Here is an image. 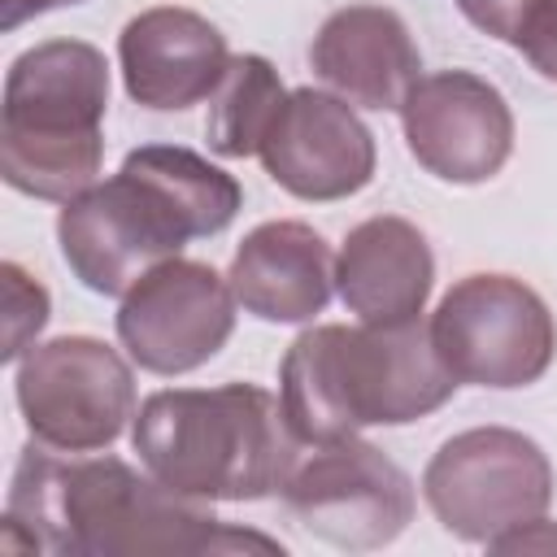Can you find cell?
Masks as SVG:
<instances>
[{
    "mask_svg": "<svg viewBox=\"0 0 557 557\" xmlns=\"http://www.w3.org/2000/svg\"><path fill=\"white\" fill-rule=\"evenodd\" d=\"M0 548L22 557L283 553L278 540L213 518L205 500L170 492L122 457H61L44 444L22 448L13 466Z\"/></svg>",
    "mask_w": 557,
    "mask_h": 557,
    "instance_id": "6da1fadb",
    "label": "cell"
},
{
    "mask_svg": "<svg viewBox=\"0 0 557 557\" xmlns=\"http://www.w3.org/2000/svg\"><path fill=\"white\" fill-rule=\"evenodd\" d=\"M244 209L235 174L178 144H144L122 170L91 183L57 213L70 274L96 296H126L148 270L191 239L222 235Z\"/></svg>",
    "mask_w": 557,
    "mask_h": 557,
    "instance_id": "7a4b0ae2",
    "label": "cell"
},
{
    "mask_svg": "<svg viewBox=\"0 0 557 557\" xmlns=\"http://www.w3.org/2000/svg\"><path fill=\"white\" fill-rule=\"evenodd\" d=\"M457 387L422 318L400 326L322 322L300 331L278 361V400L300 444L418 422Z\"/></svg>",
    "mask_w": 557,
    "mask_h": 557,
    "instance_id": "3957f363",
    "label": "cell"
},
{
    "mask_svg": "<svg viewBox=\"0 0 557 557\" xmlns=\"http://www.w3.org/2000/svg\"><path fill=\"white\" fill-rule=\"evenodd\" d=\"M131 448L170 492L244 505L278 496L305 444L278 396L257 383H222L152 392L131 418Z\"/></svg>",
    "mask_w": 557,
    "mask_h": 557,
    "instance_id": "277c9868",
    "label": "cell"
},
{
    "mask_svg": "<svg viewBox=\"0 0 557 557\" xmlns=\"http://www.w3.org/2000/svg\"><path fill=\"white\" fill-rule=\"evenodd\" d=\"M109 61L87 39H44L13 57L0 109V174L13 191L65 205L104 161Z\"/></svg>",
    "mask_w": 557,
    "mask_h": 557,
    "instance_id": "5b68a950",
    "label": "cell"
},
{
    "mask_svg": "<svg viewBox=\"0 0 557 557\" xmlns=\"http://www.w3.org/2000/svg\"><path fill=\"white\" fill-rule=\"evenodd\" d=\"M422 496L448 535L487 548L505 531L548 513L553 461L513 426H470L431 453Z\"/></svg>",
    "mask_w": 557,
    "mask_h": 557,
    "instance_id": "8992f818",
    "label": "cell"
},
{
    "mask_svg": "<svg viewBox=\"0 0 557 557\" xmlns=\"http://www.w3.org/2000/svg\"><path fill=\"white\" fill-rule=\"evenodd\" d=\"M426 326L457 383L492 392L540 383L557 357V318L548 300L513 274L457 278Z\"/></svg>",
    "mask_w": 557,
    "mask_h": 557,
    "instance_id": "52a82bcc",
    "label": "cell"
},
{
    "mask_svg": "<svg viewBox=\"0 0 557 557\" xmlns=\"http://www.w3.org/2000/svg\"><path fill=\"white\" fill-rule=\"evenodd\" d=\"M287 513L344 553L387 548L413 522V479L370 440L305 444L278 487Z\"/></svg>",
    "mask_w": 557,
    "mask_h": 557,
    "instance_id": "ba28073f",
    "label": "cell"
},
{
    "mask_svg": "<svg viewBox=\"0 0 557 557\" xmlns=\"http://www.w3.org/2000/svg\"><path fill=\"white\" fill-rule=\"evenodd\" d=\"M13 392L30 440L57 453H100L135 418L131 361L96 335L30 344Z\"/></svg>",
    "mask_w": 557,
    "mask_h": 557,
    "instance_id": "9c48e42d",
    "label": "cell"
},
{
    "mask_svg": "<svg viewBox=\"0 0 557 557\" xmlns=\"http://www.w3.org/2000/svg\"><path fill=\"white\" fill-rule=\"evenodd\" d=\"M235 305L231 278H222L209 261L170 257L122 296L113 326L139 370L174 379L200 370L226 348Z\"/></svg>",
    "mask_w": 557,
    "mask_h": 557,
    "instance_id": "30bf717a",
    "label": "cell"
},
{
    "mask_svg": "<svg viewBox=\"0 0 557 557\" xmlns=\"http://www.w3.org/2000/svg\"><path fill=\"white\" fill-rule=\"evenodd\" d=\"M409 157L440 183L474 187L513 157V109L496 83L474 70H435L400 104Z\"/></svg>",
    "mask_w": 557,
    "mask_h": 557,
    "instance_id": "8fae6325",
    "label": "cell"
},
{
    "mask_svg": "<svg viewBox=\"0 0 557 557\" xmlns=\"http://www.w3.org/2000/svg\"><path fill=\"white\" fill-rule=\"evenodd\" d=\"M257 157L287 196L309 205L357 196L379 165L374 135L357 109L344 96L318 87L287 91Z\"/></svg>",
    "mask_w": 557,
    "mask_h": 557,
    "instance_id": "7c38bea8",
    "label": "cell"
},
{
    "mask_svg": "<svg viewBox=\"0 0 557 557\" xmlns=\"http://www.w3.org/2000/svg\"><path fill=\"white\" fill-rule=\"evenodd\" d=\"M117 65L135 104L152 113H178L222 87L231 48L205 13L183 4H157L122 26Z\"/></svg>",
    "mask_w": 557,
    "mask_h": 557,
    "instance_id": "4fadbf2b",
    "label": "cell"
},
{
    "mask_svg": "<svg viewBox=\"0 0 557 557\" xmlns=\"http://www.w3.org/2000/svg\"><path fill=\"white\" fill-rule=\"evenodd\" d=\"M309 65L352 109H374V113L387 109L400 113L405 96L422 78V52L405 17L387 4L335 9L309 44Z\"/></svg>",
    "mask_w": 557,
    "mask_h": 557,
    "instance_id": "5bb4252c",
    "label": "cell"
},
{
    "mask_svg": "<svg viewBox=\"0 0 557 557\" xmlns=\"http://www.w3.org/2000/svg\"><path fill=\"white\" fill-rule=\"evenodd\" d=\"M435 287V252L426 235L396 213L357 222L335 257V292L357 322H418Z\"/></svg>",
    "mask_w": 557,
    "mask_h": 557,
    "instance_id": "9a60e30c",
    "label": "cell"
},
{
    "mask_svg": "<svg viewBox=\"0 0 557 557\" xmlns=\"http://www.w3.org/2000/svg\"><path fill=\"white\" fill-rule=\"evenodd\" d=\"M226 278L244 313L274 326H300L331 305L335 257L309 222L278 218L252 226L239 239Z\"/></svg>",
    "mask_w": 557,
    "mask_h": 557,
    "instance_id": "2e32d148",
    "label": "cell"
},
{
    "mask_svg": "<svg viewBox=\"0 0 557 557\" xmlns=\"http://www.w3.org/2000/svg\"><path fill=\"white\" fill-rule=\"evenodd\" d=\"M209 100H213L209 122H205L209 148L226 161H244L261 152L270 122L287 100V87L261 52H239L231 57L226 78Z\"/></svg>",
    "mask_w": 557,
    "mask_h": 557,
    "instance_id": "e0dca14e",
    "label": "cell"
},
{
    "mask_svg": "<svg viewBox=\"0 0 557 557\" xmlns=\"http://www.w3.org/2000/svg\"><path fill=\"white\" fill-rule=\"evenodd\" d=\"M0 278H4V348H0V357L22 361L35 344V335L48 326L52 300H48V287L39 278H30L17 261H4Z\"/></svg>",
    "mask_w": 557,
    "mask_h": 557,
    "instance_id": "ac0fdd59",
    "label": "cell"
},
{
    "mask_svg": "<svg viewBox=\"0 0 557 557\" xmlns=\"http://www.w3.org/2000/svg\"><path fill=\"white\" fill-rule=\"evenodd\" d=\"M513 48L527 57V65L540 78L557 83V0H535V9H531Z\"/></svg>",
    "mask_w": 557,
    "mask_h": 557,
    "instance_id": "d6986e66",
    "label": "cell"
},
{
    "mask_svg": "<svg viewBox=\"0 0 557 557\" xmlns=\"http://www.w3.org/2000/svg\"><path fill=\"white\" fill-rule=\"evenodd\" d=\"M453 4L461 9V17L474 30L492 35L500 44H518V35H522V26L535 9V0H453Z\"/></svg>",
    "mask_w": 557,
    "mask_h": 557,
    "instance_id": "ffe728a7",
    "label": "cell"
},
{
    "mask_svg": "<svg viewBox=\"0 0 557 557\" xmlns=\"http://www.w3.org/2000/svg\"><path fill=\"white\" fill-rule=\"evenodd\" d=\"M487 553H557V522L535 518L527 527H513L500 540H492Z\"/></svg>",
    "mask_w": 557,
    "mask_h": 557,
    "instance_id": "44dd1931",
    "label": "cell"
},
{
    "mask_svg": "<svg viewBox=\"0 0 557 557\" xmlns=\"http://www.w3.org/2000/svg\"><path fill=\"white\" fill-rule=\"evenodd\" d=\"M70 4H83V0H0V26L17 30L22 22H30L39 13H52V9H70Z\"/></svg>",
    "mask_w": 557,
    "mask_h": 557,
    "instance_id": "7402d4cb",
    "label": "cell"
}]
</instances>
